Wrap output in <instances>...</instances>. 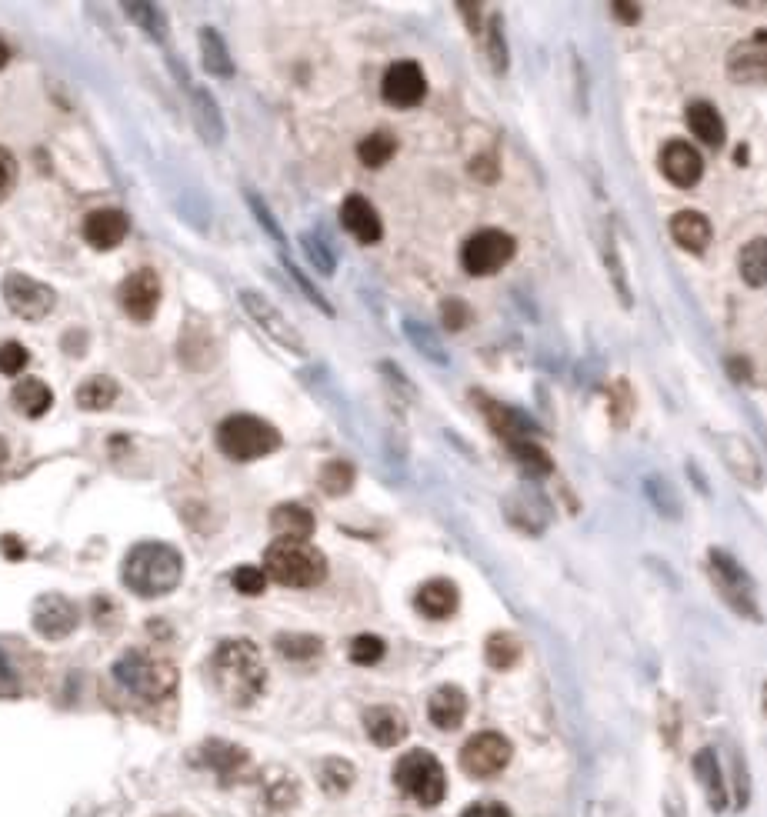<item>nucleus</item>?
<instances>
[{"mask_svg":"<svg viewBox=\"0 0 767 817\" xmlns=\"http://www.w3.org/2000/svg\"><path fill=\"white\" fill-rule=\"evenodd\" d=\"M284 267H287V271H291V274H294V281H297V287H301V291H304V297H307V301H311V304H317V307H321V311H324V314H334V307H331V304H327V301H324V297H321V291H317V287H311V284H307V277H304L301 271H297V267H294L291 261H284Z\"/></svg>","mask_w":767,"mask_h":817,"instance_id":"09e8293b","label":"nucleus"},{"mask_svg":"<svg viewBox=\"0 0 767 817\" xmlns=\"http://www.w3.org/2000/svg\"><path fill=\"white\" fill-rule=\"evenodd\" d=\"M114 681L141 701H164L174 694L177 671L171 661L147 651H127L114 661Z\"/></svg>","mask_w":767,"mask_h":817,"instance_id":"39448f33","label":"nucleus"},{"mask_svg":"<svg viewBox=\"0 0 767 817\" xmlns=\"http://www.w3.org/2000/svg\"><path fill=\"white\" fill-rule=\"evenodd\" d=\"M217 447L237 464L261 461L281 447V431L254 414H231L217 424Z\"/></svg>","mask_w":767,"mask_h":817,"instance_id":"20e7f679","label":"nucleus"},{"mask_svg":"<svg viewBox=\"0 0 767 817\" xmlns=\"http://www.w3.org/2000/svg\"><path fill=\"white\" fill-rule=\"evenodd\" d=\"M321 784L327 794H344L347 787L354 784V767L351 761H341V757H331V761H324L321 767Z\"/></svg>","mask_w":767,"mask_h":817,"instance_id":"58836bf2","label":"nucleus"},{"mask_svg":"<svg viewBox=\"0 0 767 817\" xmlns=\"http://www.w3.org/2000/svg\"><path fill=\"white\" fill-rule=\"evenodd\" d=\"M4 301L21 317V321H44L54 311V291L27 274H7L4 277Z\"/></svg>","mask_w":767,"mask_h":817,"instance_id":"9b49d317","label":"nucleus"},{"mask_svg":"<svg viewBox=\"0 0 767 817\" xmlns=\"http://www.w3.org/2000/svg\"><path fill=\"white\" fill-rule=\"evenodd\" d=\"M764 67H767L764 31H757V34L747 37V41L734 44L731 54H727V71H731L734 81H744V84L764 81Z\"/></svg>","mask_w":767,"mask_h":817,"instance_id":"f3484780","label":"nucleus"},{"mask_svg":"<svg viewBox=\"0 0 767 817\" xmlns=\"http://www.w3.org/2000/svg\"><path fill=\"white\" fill-rule=\"evenodd\" d=\"M737 267H741V277L751 287H764L767 277V251H764V237H754L741 247L737 254Z\"/></svg>","mask_w":767,"mask_h":817,"instance_id":"f704fd0d","label":"nucleus"},{"mask_svg":"<svg viewBox=\"0 0 767 817\" xmlns=\"http://www.w3.org/2000/svg\"><path fill=\"white\" fill-rule=\"evenodd\" d=\"M4 461H7V447H4V441H0V467H4Z\"/></svg>","mask_w":767,"mask_h":817,"instance_id":"864d4df0","label":"nucleus"},{"mask_svg":"<svg viewBox=\"0 0 767 817\" xmlns=\"http://www.w3.org/2000/svg\"><path fill=\"white\" fill-rule=\"evenodd\" d=\"M301 244H304V254L311 257L317 271H321V274H334V257H331V251L324 247L321 237H317V234H304V237H301Z\"/></svg>","mask_w":767,"mask_h":817,"instance_id":"a18cd8bd","label":"nucleus"},{"mask_svg":"<svg viewBox=\"0 0 767 817\" xmlns=\"http://www.w3.org/2000/svg\"><path fill=\"white\" fill-rule=\"evenodd\" d=\"M397 154V137L391 131H374L357 144V157L364 167H384Z\"/></svg>","mask_w":767,"mask_h":817,"instance_id":"72a5a7b5","label":"nucleus"},{"mask_svg":"<svg viewBox=\"0 0 767 817\" xmlns=\"http://www.w3.org/2000/svg\"><path fill=\"white\" fill-rule=\"evenodd\" d=\"M711 441L717 444L721 461L727 464V471H731L737 481H744L747 487H761V477H764L761 454H757V447L747 441V437H741V434H711Z\"/></svg>","mask_w":767,"mask_h":817,"instance_id":"2eb2a0df","label":"nucleus"},{"mask_svg":"<svg viewBox=\"0 0 767 817\" xmlns=\"http://www.w3.org/2000/svg\"><path fill=\"white\" fill-rule=\"evenodd\" d=\"M614 11H617V14H621V17H624V21H637V7H624V4H617V7H614Z\"/></svg>","mask_w":767,"mask_h":817,"instance_id":"3c124183","label":"nucleus"},{"mask_svg":"<svg viewBox=\"0 0 767 817\" xmlns=\"http://www.w3.org/2000/svg\"><path fill=\"white\" fill-rule=\"evenodd\" d=\"M364 727H367V737H371L377 747H394L407 737V717L397 711V707H387V704L371 707V711L364 714Z\"/></svg>","mask_w":767,"mask_h":817,"instance_id":"412c9836","label":"nucleus"},{"mask_svg":"<svg viewBox=\"0 0 767 817\" xmlns=\"http://www.w3.org/2000/svg\"><path fill=\"white\" fill-rule=\"evenodd\" d=\"M461 817H511V811H507L504 804H497V801H477L471 804Z\"/></svg>","mask_w":767,"mask_h":817,"instance_id":"8fccbe9b","label":"nucleus"},{"mask_svg":"<svg viewBox=\"0 0 767 817\" xmlns=\"http://www.w3.org/2000/svg\"><path fill=\"white\" fill-rule=\"evenodd\" d=\"M384 641L377 634H357L351 641V661L354 664H377L384 657Z\"/></svg>","mask_w":767,"mask_h":817,"instance_id":"a19ab883","label":"nucleus"},{"mask_svg":"<svg viewBox=\"0 0 767 817\" xmlns=\"http://www.w3.org/2000/svg\"><path fill=\"white\" fill-rule=\"evenodd\" d=\"M241 307L247 311V317H251V321L261 327V331L271 337V341L277 344V347H284V351H291V354H297V357H304L307 354V344H304V337H301V331H297V327L287 321V317L277 311V307L267 301L264 294H257V291H241Z\"/></svg>","mask_w":767,"mask_h":817,"instance_id":"9d476101","label":"nucleus"},{"mask_svg":"<svg viewBox=\"0 0 767 817\" xmlns=\"http://www.w3.org/2000/svg\"><path fill=\"white\" fill-rule=\"evenodd\" d=\"M501 17H491V24H487V57H491V67L494 74H504L507 71V44H504V31H501Z\"/></svg>","mask_w":767,"mask_h":817,"instance_id":"ea45409f","label":"nucleus"},{"mask_svg":"<svg viewBox=\"0 0 767 817\" xmlns=\"http://www.w3.org/2000/svg\"><path fill=\"white\" fill-rule=\"evenodd\" d=\"M511 451H514V457H517V464H524L527 471L551 474V457H547L537 444H531V441H517V444H511Z\"/></svg>","mask_w":767,"mask_h":817,"instance_id":"79ce46f5","label":"nucleus"},{"mask_svg":"<svg viewBox=\"0 0 767 817\" xmlns=\"http://www.w3.org/2000/svg\"><path fill=\"white\" fill-rule=\"evenodd\" d=\"M694 774H697V781L704 784L707 804H711L714 811H724V807H727V787H724L721 764H717L714 747H701V751L694 754Z\"/></svg>","mask_w":767,"mask_h":817,"instance_id":"bb28decb","label":"nucleus"},{"mask_svg":"<svg viewBox=\"0 0 767 817\" xmlns=\"http://www.w3.org/2000/svg\"><path fill=\"white\" fill-rule=\"evenodd\" d=\"M517 254V241L507 231H497V227H484V231L471 234L461 247V264L467 274L474 277H491L501 267L511 264V257Z\"/></svg>","mask_w":767,"mask_h":817,"instance_id":"6e6552de","label":"nucleus"},{"mask_svg":"<svg viewBox=\"0 0 767 817\" xmlns=\"http://www.w3.org/2000/svg\"><path fill=\"white\" fill-rule=\"evenodd\" d=\"M121 307L134 317L137 324H147L157 314V304H161V277H157L154 267H137L134 274L124 277L121 284Z\"/></svg>","mask_w":767,"mask_h":817,"instance_id":"f8f14e48","label":"nucleus"},{"mask_svg":"<svg viewBox=\"0 0 767 817\" xmlns=\"http://www.w3.org/2000/svg\"><path fill=\"white\" fill-rule=\"evenodd\" d=\"M204 764L211 767V771H217L221 777H241L247 771V764H251V757H247V751H241L237 744H227V741H207L204 744Z\"/></svg>","mask_w":767,"mask_h":817,"instance_id":"cd10ccee","label":"nucleus"},{"mask_svg":"<svg viewBox=\"0 0 767 817\" xmlns=\"http://www.w3.org/2000/svg\"><path fill=\"white\" fill-rule=\"evenodd\" d=\"M317 481H321V491L324 494L341 497V494H347L354 487V467L347 464V461H327L321 467V477H317Z\"/></svg>","mask_w":767,"mask_h":817,"instance_id":"4c0bfd02","label":"nucleus"},{"mask_svg":"<svg viewBox=\"0 0 767 817\" xmlns=\"http://www.w3.org/2000/svg\"><path fill=\"white\" fill-rule=\"evenodd\" d=\"M124 587L137 597H164L171 594L184 577V557L177 547L161 544V541H144L127 551L124 567H121Z\"/></svg>","mask_w":767,"mask_h":817,"instance_id":"f03ea898","label":"nucleus"},{"mask_svg":"<svg viewBox=\"0 0 767 817\" xmlns=\"http://www.w3.org/2000/svg\"><path fill=\"white\" fill-rule=\"evenodd\" d=\"M27 361H31V354H27L24 344H17V341L0 344V374L17 377L27 367Z\"/></svg>","mask_w":767,"mask_h":817,"instance_id":"37998d69","label":"nucleus"},{"mask_svg":"<svg viewBox=\"0 0 767 817\" xmlns=\"http://www.w3.org/2000/svg\"><path fill=\"white\" fill-rule=\"evenodd\" d=\"M274 647L281 651L284 657H291V661H311V657L321 654V637L314 634H277Z\"/></svg>","mask_w":767,"mask_h":817,"instance_id":"c9c22d12","label":"nucleus"},{"mask_svg":"<svg viewBox=\"0 0 767 817\" xmlns=\"http://www.w3.org/2000/svg\"><path fill=\"white\" fill-rule=\"evenodd\" d=\"M124 14L131 17V21L141 27L147 37H154V41H164L167 21H164V14H161V7H154V4H124Z\"/></svg>","mask_w":767,"mask_h":817,"instance_id":"e433bc0d","label":"nucleus"},{"mask_svg":"<svg viewBox=\"0 0 767 817\" xmlns=\"http://www.w3.org/2000/svg\"><path fill=\"white\" fill-rule=\"evenodd\" d=\"M14 184H17V161L7 147H0V204L11 197Z\"/></svg>","mask_w":767,"mask_h":817,"instance_id":"de8ad7c7","label":"nucleus"},{"mask_svg":"<svg viewBox=\"0 0 767 817\" xmlns=\"http://www.w3.org/2000/svg\"><path fill=\"white\" fill-rule=\"evenodd\" d=\"M414 604H417V611H421L424 617H431V621H444V617H451L457 611L461 594H457V587L451 581L437 577V581H427L421 591H417Z\"/></svg>","mask_w":767,"mask_h":817,"instance_id":"b1692460","label":"nucleus"},{"mask_svg":"<svg viewBox=\"0 0 767 817\" xmlns=\"http://www.w3.org/2000/svg\"><path fill=\"white\" fill-rule=\"evenodd\" d=\"M381 94H384L387 104L401 107V111H407V107H417L427 94V77L421 71V64H414V61L391 64L384 71Z\"/></svg>","mask_w":767,"mask_h":817,"instance_id":"4468645a","label":"nucleus"},{"mask_svg":"<svg viewBox=\"0 0 767 817\" xmlns=\"http://www.w3.org/2000/svg\"><path fill=\"white\" fill-rule=\"evenodd\" d=\"M707 567H711V581L717 587V594H721L737 614L751 617V621H761V604H757V587L751 581V574L727 551L707 554Z\"/></svg>","mask_w":767,"mask_h":817,"instance_id":"0eeeda50","label":"nucleus"},{"mask_svg":"<svg viewBox=\"0 0 767 817\" xmlns=\"http://www.w3.org/2000/svg\"><path fill=\"white\" fill-rule=\"evenodd\" d=\"M394 784L424 807H437L447 794V774L431 751H407L394 767Z\"/></svg>","mask_w":767,"mask_h":817,"instance_id":"423d86ee","label":"nucleus"},{"mask_svg":"<svg viewBox=\"0 0 767 817\" xmlns=\"http://www.w3.org/2000/svg\"><path fill=\"white\" fill-rule=\"evenodd\" d=\"M11 401H14V407H17V411H21L24 417H31V421H37V417H44L47 411H51L54 391H51V387H47L44 381H37V377H27V381H21V384L14 387Z\"/></svg>","mask_w":767,"mask_h":817,"instance_id":"c85d7f7f","label":"nucleus"},{"mask_svg":"<svg viewBox=\"0 0 767 817\" xmlns=\"http://www.w3.org/2000/svg\"><path fill=\"white\" fill-rule=\"evenodd\" d=\"M514 757V747L504 734L497 731H481L474 734L471 741L461 747V767L467 777H477V781H487V777L501 774Z\"/></svg>","mask_w":767,"mask_h":817,"instance_id":"1a4fd4ad","label":"nucleus"},{"mask_svg":"<svg viewBox=\"0 0 767 817\" xmlns=\"http://www.w3.org/2000/svg\"><path fill=\"white\" fill-rule=\"evenodd\" d=\"M34 631L47 637V641H61V637L74 634L81 624V611L74 601H67L64 594H44L34 601Z\"/></svg>","mask_w":767,"mask_h":817,"instance_id":"ddd939ff","label":"nucleus"},{"mask_svg":"<svg viewBox=\"0 0 767 817\" xmlns=\"http://www.w3.org/2000/svg\"><path fill=\"white\" fill-rule=\"evenodd\" d=\"M194 121L201 127L204 141L217 144L224 137V121H221V111H217V101L207 91H201V87L194 91Z\"/></svg>","mask_w":767,"mask_h":817,"instance_id":"2f4dec72","label":"nucleus"},{"mask_svg":"<svg viewBox=\"0 0 767 817\" xmlns=\"http://www.w3.org/2000/svg\"><path fill=\"white\" fill-rule=\"evenodd\" d=\"M521 654H524V647H521V641H517V634H511V631H497L487 637V644H484V657L494 671L514 667L517 661H521Z\"/></svg>","mask_w":767,"mask_h":817,"instance_id":"7c9ffc66","label":"nucleus"},{"mask_svg":"<svg viewBox=\"0 0 767 817\" xmlns=\"http://www.w3.org/2000/svg\"><path fill=\"white\" fill-rule=\"evenodd\" d=\"M264 574L294 591H307L327 577V561L307 541H274L264 551Z\"/></svg>","mask_w":767,"mask_h":817,"instance_id":"7ed1b4c3","label":"nucleus"},{"mask_svg":"<svg viewBox=\"0 0 767 817\" xmlns=\"http://www.w3.org/2000/svg\"><path fill=\"white\" fill-rule=\"evenodd\" d=\"M314 527V514L301 504H277L271 514V531L277 534V541H311Z\"/></svg>","mask_w":767,"mask_h":817,"instance_id":"5701e85b","label":"nucleus"},{"mask_svg":"<svg viewBox=\"0 0 767 817\" xmlns=\"http://www.w3.org/2000/svg\"><path fill=\"white\" fill-rule=\"evenodd\" d=\"M341 224L357 244H377V241H381V234H384L381 217H377L374 204L367 201V197H357V194H351L341 204Z\"/></svg>","mask_w":767,"mask_h":817,"instance_id":"6ab92c4d","label":"nucleus"},{"mask_svg":"<svg viewBox=\"0 0 767 817\" xmlns=\"http://www.w3.org/2000/svg\"><path fill=\"white\" fill-rule=\"evenodd\" d=\"M201 61H204V71L214 74V77H234V61H231V51H227L224 37L214 31V27H204L201 31Z\"/></svg>","mask_w":767,"mask_h":817,"instance_id":"c756f323","label":"nucleus"},{"mask_svg":"<svg viewBox=\"0 0 767 817\" xmlns=\"http://www.w3.org/2000/svg\"><path fill=\"white\" fill-rule=\"evenodd\" d=\"M127 214L117 211V207H101V211H91L84 221V241L97 247V251H114L117 244L127 237Z\"/></svg>","mask_w":767,"mask_h":817,"instance_id":"a211bd4d","label":"nucleus"},{"mask_svg":"<svg viewBox=\"0 0 767 817\" xmlns=\"http://www.w3.org/2000/svg\"><path fill=\"white\" fill-rule=\"evenodd\" d=\"M687 127L704 147H721L724 144V117L711 101H694L687 104Z\"/></svg>","mask_w":767,"mask_h":817,"instance_id":"a878e982","label":"nucleus"},{"mask_svg":"<svg viewBox=\"0 0 767 817\" xmlns=\"http://www.w3.org/2000/svg\"><path fill=\"white\" fill-rule=\"evenodd\" d=\"M114 401H117V384L104 374H97L77 387V404H81L84 411H107Z\"/></svg>","mask_w":767,"mask_h":817,"instance_id":"473e14b6","label":"nucleus"},{"mask_svg":"<svg viewBox=\"0 0 767 817\" xmlns=\"http://www.w3.org/2000/svg\"><path fill=\"white\" fill-rule=\"evenodd\" d=\"M231 581L234 587L241 594L247 597H257V594H264V587H267V574L261 571V567H237V571L231 574Z\"/></svg>","mask_w":767,"mask_h":817,"instance_id":"c03bdc74","label":"nucleus"},{"mask_svg":"<svg viewBox=\"0 0 767 817\" xmlns=\"http://www.w3.org/2000/svg\"><path fill=\"white\" fill-rule=\"evenodd\" d=\"M484 407V414H487V421H491L494 427V434L497 437H504L507 444H517V441H531V434H534V424L527 421V417L521 411H511V407H504V404H497V401H481Z\"/></svg>","mask_w":767,"mask_h":817,"instance_id":"393cba45","label":"nucleus"},{"mask_svg":"<svg viewBox=\"0 0 767 817\" xmlns=\"http://www.w3.org/2000/svg\"><path fill=\"white\" fill-rule=\"evenodd\" d=\"M7 61H11V51H7V44L0 41V67H4Z\"/></svg>","mask_w":767,"mask_h":817,"instance_id":"603ef678","label":"nucleus"},{"mask_svg":"<svg viewBox=\"0 0 767 817\" xmlns=\"http://www.w3.org/2000/svg\"><path fill=\"white\" fill-rule=\"evenodd\" d=\"M671 237L677 241V247H684V251L704 254L714 237V227L701 211H677L671 217Z\"/></svg>","mask_w":767,"mask_h":817,"instance_id":"4be33fe9","label":"nucleus"},{"mask_svg":"<svg viewBox=\"0 0 767 817\" xmlns=\"http://www.w3.org/2000/svg\"><path fill=\"white\" fill-rule=\"evenodd\" d=\"M207 671H211L214 691L234 707H251L267 684V667L261 661V651H257V644L244 641V637L217 644Z\"/></svg>","mask_w":767,"mask_h":817,"instance_id":"f257e3e1","label":"nucleus"},{"mask_svg":"<svg viewBox=\"0 0 767 817\" xmlns=\"http://www.w3.org/2000/svg\"><path fill=\"white\" fill-rule=\"evenodd\" d=\"M427 717H431L437 731H457L467 717V694L457 684L437 687L431 701H427Z\"/></svg>","mask_w":767,"mask_h":817,"instance_id":"aec40b11","label":"nucleus"},{"mask_svg":"<svg viewBox=\"0 0 767 817\" xmlns=\"http://www.w3.org/2000/svg\"><path fill=\"white\" fill-rule=\"evenodd\" d=\"M441 317H444V327L447 331H464L467 321H471V307H467L464 301H444L441 304Z\"/></svg>","mask_w":767,"mask_h":817,"instance_id":"49530a36","label":"nucleus"},{"mask_svg":"<svg viewBox=\"0 0 767 817\" xmlns=\"http://www.w3.org/2000/svg\"><path fill=\"white\" fill-rule=\"evenodd\" d=\"M657 164H661V174L674 187H694L697 181H701V174H704L701 154H697V147H691L687 141L664 144L661 161H657Z\"/></svg>","mask_w":767,"mask_h":817,"instance_id":"dca6fc26","label":"nucleus"}]
</instances>
